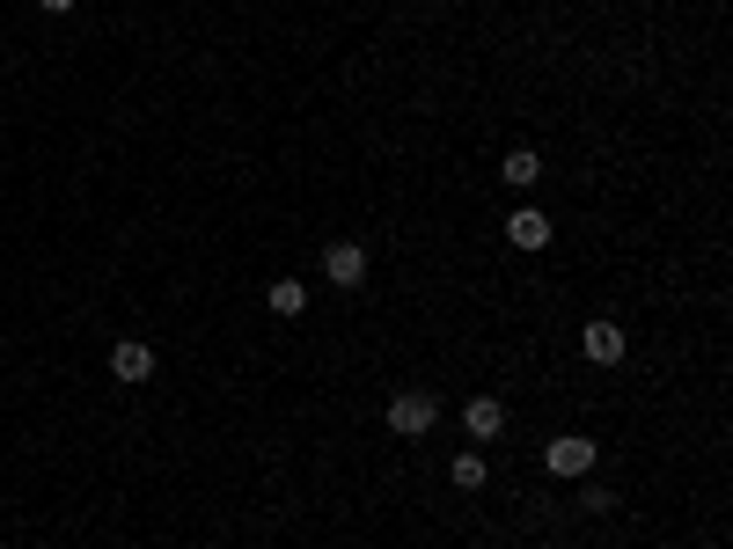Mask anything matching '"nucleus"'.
<instances>
[{
    "label": "nucleus",
    "instance_id": "f257e3e1",
    "mask_svg": "<svg viewBox=\"0 0 733 549\" xmlns=\"http://www.w3.org/2000/svg\"><path fill=\"white\" fill-rule=\"evenodd\" d=\"M433 425H440V396H426V388L389 396V432H396V440H426Z\"/></svg>",
    "mask_w": 733,
    "mask_h": 549
},
{
    "label": "nucleus",
    "instance_id": "f03ea898",
    "mask_svg": "<svg viewBox=\"0 0 733 549\" xmlns=\"http://www.w3.org/2000/svg\"><path fill=\"white\" fill-rule=\"evenodd\" d=\"M594 440H586V432H558V440H550V447H543V469H550V477H594Z\"/></svg>",
    "mask_w": 733,
    "mask_h": 549
},
{
    "label": "nucleus",
    "instance_id": "7ed1b4c3",
    "mask_svg": "<svg viewBox=\"0 0 733 549\" xmlns=\"http://www.w3.org/2000/svg\"><path fill=\"white\" fill-rule=\"evenodd\" d=\"M580 352L594 359V366H624V352H631V337H624V323H609V315H594L580 330Z\"/></svg>",
    "mask_w": 733,
    "mask_h": 549
},
{
    "label": "nucleus",
    "instance_id": "20e7f679",
    "mask_svg": "<svg viewBox=\"0 0 733 549\" xmlns=\"http://www.w3.org/2000/svg\"><path fill=\"white\" fill-rule=\"evenodd\" d=\"M323 279H330V287H366V249L360 242H330V249H323Z\"/></svg>",
    "mask_w": 733,
    "mask_h": 549
},
{
    "label": "nucleus",
    "instance_id": "39448f33",
    "mask_svg": "<svg viewBox=\"0 0 733 549\" xmlns=\"http://www.w3.org/2000/svg\"><path fill=\"white\" fill-rule=\"evenodd\" d=\"M507 242H513V249H543V242H550V213H543V206H513Z\"/></svg>",
    "mask_w": 733,
    "mask_h": 549
},
{
    "label": "nucleus",
    "instance_id": "423d86ee",
    "mask_svg": "<svg viewBox=\"0 0 733 549\" xmlns=\"http://www.w3.org/2000/svg\"><path fill=\"white\" fill-rule=\"evenodd\" d=\"M110 374H118V382H147V374H154V344H140V337L110 344Z\"/></svg>",
    "mask_w": 733,
    "mask_h": 549
},
{
    "label": "nucleus",
    "instance_id": "0eeeda50",
    "mask_svg": "<svg viewBox=\"0 0 733 549\" xmlns=\"http://www.w3.org/2000/svg\"><path fill=\"white\" fill-rule=\"evenodd\" d=\"M463 425H469V440H499L507 404H499V396H469V404H463Z\"/></svg>",
    "mask_w": 733,
    "mask_h": 549
},
{
    "label": "nucleus",
    "instance_id": "6e6552de",
    "mask_svg": "<svg viewBox=\"0 0 733 549\" xmlns=\"http://www.w3.org/2000/svg\"><path fill=\"white\" fill-rule=\"evenodd\" d=\"M499 176H507L513 191H528V184H536V176H543V162H536V154H528V147H513L507 162H499Z\"/></svg>",
    "mask_w": 733,
    "mask_h": 549
},
{
    "label": "nucleus",
    "instance_id": "1a4fd4ad",
    "mask_svg": "<svg viewBox=\"0 0 733 549\" xmlns=\"http://www.w3.org/2000/svg\"><path fill=\"white\" fill-rule=\"evenodd\" d=\"M265 301H271V315H301L309 308V287H301V279H271Z\"/></svg>",
    "mask_w": 733,
    "mask_h": 549
},
{
    "label": "nucleus",
    "instance_id": "9d476101",
    "mask_svg": "<svg viewBox=\"0 0 733 549\" xmlns=\"http://www.w3.org/2000/svg\"><path fill=\"white\" fill-rule=\"evenodd\" d=\"M447 477H455V491H485V454H455V469H447Z\"/></svg>",
    "mask_w": 733,
    "mask_h": 549
},
{
    "label": "nucleus",
    "instance_id": "9b49d317",
    "mask_svg": "<svg viewBox=\"0 0 733 549\" xmlns=\"http://www.w3.org/2000/svg\"><path fill=\"white\" fill-rule=\"evenodd\" d=\"M37 8H51V15H59V8H73V0H37Z\"/></svg>",
    "mask_w": 733,
    "mask_h": 549
},
{
    "label": "nucleus",
    "instance_id": "f8f14e48",
    "mask_svg": "<svg viewBox=\"0 0 733 549\" xmlns=\"http://www.w3.org/2000/svg\"><path fill=\"white\" fill-rule=\"evenodd\" d=\"M0 549H8V542H0Z\"/></svg>",
    "mask_w": 733,
    "mask_h": 549
}]
</instances>
